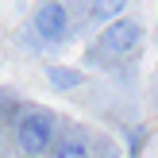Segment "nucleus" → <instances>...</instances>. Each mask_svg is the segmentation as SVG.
I'll use <instances>...</instances> for the list:
<instances>
[{
    "instance_id": "obj_5",
    "label": "nucleus",
    "mask_w": 158,
    "mask_h": 158,
    "mask_svg": "<svg viewBox=\"0 0 158 158\" xmlns=\"http://www.w3.org/2000/svg\"><path fill=\"white\" fill-rule=\"evenodd\" d=\"M46 81L54 89H77L81 85V69H69V66H50L46 69Z\"/></svg>"
},
{
    "instance_id": "obj_6",
    "label": "nucleus",
    "mask_w": 158,
    "mask_h": 158,
    "mask_svg": "<svg viewBox=\"0 0 158 158\" xmlns=\"http://www.w3.org/2000/svg\"><path fill=\"white\" fill-rule=\"evenodd\" d=\"M54 158H89V147L81 139H66V143L54 147Z\"/></svg>"
},
{
    "instance_id": "obj_4",
    "label": "nucleus",
    "mask_w": 158,
    "mask_h": 158,
    "mask_svg": "<svg viewBox=\"0 0 158 158\" xmlns=\"http://www.w3.org/2000/svg\"><path fill=\"white\" fill-rule=\"evenodd\" d=\"M123 8H127V0H93L89 4V19L93 23H112L123 15Z\"/></svg>"
},
{
    "instance_id": "obj_7",
    "label": "nucleus",
    "mask_w": 158,
    "mask_h": 158,
    "mask_svg": "<svg viewBox=\"0 0 158 158\" xmlns=\"http://www.w3.org/2000/svg\"><path fill=\"white\" fill-rule=\"evenodd\" d=\"M0 147H4V131H0Z\"/></svg>"
},
{
    "instance_id": "obj_3",
    "label": "nucleus",
    "mask_w": 158,
    "mask_h": 158,
    "mask_svg": "<svg viewBox=\"0 0 158 158\" xmlns=\"http://www.w3.org/2000/svg\"><path fill=\"white\" fill-rule=\"evenodd\" d=\"M31 27H35V35L43 39V43H66V39H69V12H66V4L43 0V4L35 8Z\"/></svg>"
},
{
    "instance_id": "obj_2",
    "label": "nucleus",
    "mask_w": 158,
    "mask_h": 158,
    "mask_svg": "<svg viewBox=\"0 0 158 158\" xmlns=\"http://www.w3.org/2000/svg\"><path fill=\"white\" fill-rule=\"evenodd\" d=\"M139 39H143V27H139L135 19H123L120 15V19H112L104 27V35H100V43L89 50V58L97 54V62H100V58H108V54H131L139 46Z\"/></svg>"
},
{
    "instance_id": "obj_1",
    "label": "nucleus",
    "mask_w": 158,
    "mask_h": 158,
    "mask_svg": "<svg viewBox=\"0 0 158 158\" xmlns=\"http://www.w3.org/2000/svg\"><path fill=\"white\" fill-rule=\"evenodd\" d=\"M15 139H19V147H23L27 154H43L46 147H50V139H54V120H50V112H43V108L23 112L19 120H15Z\"/></svg>"
}]
</instances>
